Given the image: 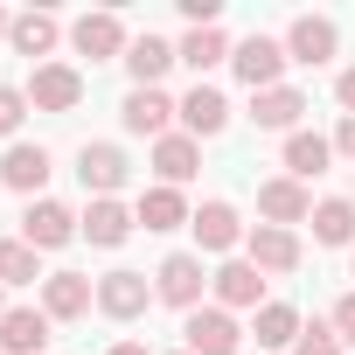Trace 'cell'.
<instances>
[{
    "instance_id": "cell-1",
    "label": "cell",
    "mask_w": 355,
    "mask_h": 355,
    "mask_svg": "<svg viewBox=\"0 0 355 355\" xmlns=\"http://www.w3.org/2000/svg\"><path fill=\"white\" fill-rule=\"evenodd\" d=\"M125 174H132L125 146H112V139H84V146H77V182H84V196H91V202L119 196V189H125Z\"/></svg>"
},
{
    "instance_id": "cell-2",
    "label": "cell",
    "mask_w": 355,
    "mask_h": 355,
    "mask_svg": "<svg viewBox=\"0 0 355 355\" xmlns=\"http://www.w3.org/2000/svg\"><path fill=\"white\" fill-rule=\"evenodd\" d=\"M70 49L91 56V63H125L132 35H125V21H119L112 8H98V15H77V21H70Z\"/></svg>"
},
{
    "instance_id": "cell-3",
    "label": "cell",
    "mask_w": 355,
    "mask_h": 355,
    "mask_svg": "<svg viewBox=\"0 0 355 355\" xmlns=\"http://www.w3.org/2000/svg\"><path fill=\"white\" fill-rule=\"evenodd\" d=\"M202 286H209V272H202V258H196V251H167V258H160V272H153V300L182 306V313H196V306H202Z\"/></svg>"
},
{
    "instance_id": "cell-4",
    "label": "cell",
    "mask_w": 355,
    "mask_h": 355,
    "mask_svg": "<svg viewBox=\"0 0 355 355\" xmlns=\"http://www.w3.org/2000/svg\"><path fill=\"white\" fill-rule=\"evenodd\" d=\"M286 63H293V56H286V42H272V35H244V42L230 49V70L251 84V98H258V91H279Z\"/></svg>"
},
{
    "instance_id": "cell-5",
    "label": "cell",
    "mask_w": 355,
    "mask_h": 355,
    "mask_svg": "<svg viewBox=\"0 0 355 355\" xmlns=\"http://www.w3.org/2000/svg\"><path fill=\"white\" fill-rule=\"evenodd\" d=\"M244 258L265 272V279H293L300 272V230H279V223H251V237H244Z\"/></svg>"
},
{
    "instance_id": "cell-6",
    "label": "cell",
    "mask_w": 355,
    "mask_h": 355,
    "mask_svg": "<svg viewBox=\"0 0 355 355\" xmlns=\"http://www.w3.org/2000/svg\"><path fill=\"white\" fill-rule=\"evenodd\" d=\"M119 119H125V132H139V139H167L174 132V119H182V98H167V91H125V105H119Z\"/></svg>"
},
{
    "instance_id": "cell-7",
    "label": "cell",
    "mask_w": 355,
    "mask_h": 355,
    "mask_svg": "<svg viewBox=\"0 0 355 355\" xmlns=\"http://www.w3.org/2000/svg\"><path fill=\"white\" fill-rule=\"evenodd\" d=\"M286 56L306 63V70H320V63L341 56V28H334L327 15H293V28H286Z\"/></svg>"
},
{
    "instance_id": "cell-8",
    "label": "cell",
    "mask_w": 355,
    "mask_h": 355,
    "mask_svg": "<svg viewBox=\"0 0 355 355\" xmlns=\"http://www.w3.org/2000/svg\"><path fill=\"white\" fill-rule=\"evenodd\" d=\"M28 105H35V112H77V105H84V70H77V63H35Z\"/></svg>"
},
{
    "instance_id": "cell-9",
    "label": "cell",
    "mask_w": 355,
    "mask_h": 355,
    "mask_svg": "<svg viewBox=\"0 0 355 355\" xmlns=\"http://www.w3.org/2000/svg\"><path fill=\"white\" fill-rule=\"evenodd\" d=\"M21 244H35V251H63V244H77V209L35 196V202L21 209Z\"/></svg>"
},
{
    "instance_id": "cell-10",
    "label": "cell",
    "mask_w": 355,
    "mask_h": 355,
    "mask_svg": "<svg viewBox=\"0 0 355 355\" xmlns=\"http://www.w3.org/2000/svg\"><path fill=\"white\" fill-rule=\"evenodd\" d=\"M182 341H189V355H237L244 327H237V313H223V306H196V313L182 320Z\"/></svg>"
},
{
    "instance_id": "cell-11",
    "label": "cell",
    "mask_w": 355,
    "mask_h": 355,
    "mask_svg": "<svg viewBox=\"0 0 355 355\" xmlns=\"http://www.w3.org/2000/svg\"><path fill=\"white\" fill-rule=\"evenodd\" d=\"M189 230H196V258H202V251H209V258H230V251L251 237V230H244V216H237L230 202H202Z\"/></svg>"
},
{
    "instance_id": "cell-12",
    "label": "cell",
    "mask_w": 355,
    "mask_h": 355,
    "mask_svg": "<svg viewBox=\"0 0 355 355\" xmlns=\"http://www.w3.org/2000/svg\"><path fill=\"white\" fill-rule=\"evenodd\" d=\"M209 293H216L223 313H237V306H265V272H258L251 258H223V265L209 272Z\"/></svg>"
},
{
    "instance_id": "cell-13",
    "label": "cell",
    "mask_w": 355,
    "mask_h": 355,
    "mask_svg": "<svg viewBox=\"0 0 355 355\" xmlns=\"http://www.w3.org/2000/svg\"><path fill=\"white\" fill-rule=\"evenodd\" d=\"M153 306V279L146 272H105L98 279V313L105 320H139Z\"/></svg>"
},
{
    "instance_id": "cell-14",
    "label": "cell",
    "mask_w": 355,
    "mask_h": 355,
    "mask_svg": "<svg viewBox=\"0 0 355 355\" xmlns=\"http://www.w3.org/2000/svg\"><path fill=\"white\" fill-rule=\"evenodd\" d=\"M258 216H265V223H279V230L306 223V216H313L306 182H293V174H272V182H258Z\"/></svg>"
},
{
    "instance_id": "cell-15",
    "label": "cell",
    "mask_w": 355,
    "mask_h": 355,
    "mask_svg": "<svg viewBox=\"0 0 355 355\" xmlns=\"http://www.w3.org/2000/svg\"><path fill=\"white\" fill-rule=\"evenodd\" d=\"M132 230H139V216H132V209H125L119 196H105V202H91V209L77 216V237H91L98 251H119V244H125Z\"/></svg>"
},
{
    "instance_id": "cell-16",
    "label": "cell",
    "mask_w": 355,
    "mask_h": 355,
    "mask_svg": "<svg viewBox=\"0 0 355 355\" xmlns=\"http://www.w3.org/2000/svg\"><path fill=\"white\" fill-rule=\"evenodd\" d=\"M91 306H98V286L84 272H49L42 279V313L49 320H84Z\"/></svg>"
},
{
    "instance_id": "cell-17",
    "label": "cell",
    "mask_w": 355,
    "mask_h": 355,
    "mask_svg": "<svg viewBox=\"0 0 355 355\" xmlns=\"http://www.w3.org/2000/svg\"><path fill=\"white\" fill-rule=\"evenodd\" d=\"M49 182V146H28V139H15L8 153H0V189H15V196H28L35 202V189Z\"/></svg>"
},
{
    "instance_id": "cell-18",
    "label": "cell",
    "mask_w": 355,
    "mask_h": 355,
    "mask_svg": "<svg viewBox=\"0 0 355 355\" xmlns=\"http://www.w3.org/2000/svg\"><path fill=\"white\" fill-rule=\"evenodd\" d=\"M132 216H139V230H153V237H167V230H189V223H196V209L182 202V189H160V182H153V189L132 202Z\"/></svg>"
},
{
    "instance_id": "cell-19",
    "label": "cell",
    "mask_w": 355,
    "mask_h": 355,
    "mask_svg": "<svg viewBox=\"0 0 355 355\" xmlns=\"http://www.w3.org/2000/svg\"><path fill=\"white\" fill-rule=\"evenodd\" d=\"M49 313L42 306H8V320H0V355H42L49 348Z\"/></svg>"
},
{
    "instance_id": "cell-20",
    "label": "cell",
    "mask_w": 355,
    "mask_h": 355,
    "mask_svg": "<svg viewBox=\"0 0 355 355\" xmlns=\"http://www.w3.org/2000/svg\"><path fill=\"white\" fill-rule=\"evenodd\" d=\"M196 167H202V139H189V132H167V139H153V174H160V189H182V182H196Z\"/></svg>"
},
{
    "instance_id": "cell-21",
    "label": "cell",
    "mask_w": 355,
    "mask_h": 355,
    "mask_svg": "<svg viewBox=\"0 0 355 355\" xmlns=\"http://www.w3.org/2000/svg\"><path fill=\"white\" fill-rule=\"evenodd\" d=\"M223 125H230V98H223L216 84H196V91L182 98V132H189V139H216Z\"/></svg>"
},
{
    "instance_id": "cell-22",
    "label": "cell",
    "mask_w": 355,
    "mask_h": 355,
    "mask_svg": "<svg viewBox=\"0 0 355 355\" xmlns=\"http://www.w3.org/2000/svg\"><path fill=\"white\" fill-rule=\"evenodd\" d=\"M300 112H306V91H293V84L251 98V125L258 132H300Z\"/></svg>"
},
{
    "instance_id": "cell-23",
    "label": "cell",
    "mask_w": 355,
    "mask_h": 355,
    "mask_svg": "<svg viewBox=\"0 0 355 355\" xmlns=\"http://www.w3.org/2000/svg\"><path fill=\"white\" fill-rule=\"evenodd\" d=\"M174 63H182V56H174V42H160V35H132V49H125V70H132L139 91H160V77Z\"/></svg>"
},
{
    "instance_id": "cell-24",
    "label": "cell",
    "mask_w": 355,
    "mask_h": 355,
    "mask_svg": "<svg viewBox=\"0 0 355 355\" xmlns=\"http://www.w3.org/2000/svg\"><path fill=\"white\" fill-rule=\"evenodd\" d=\"M56 42H63V21H56V15H35V8H28V15H15V28H8V49H15V56H28V63H35V56H49Z\"/></svg>"
},
{
    "instance_id": "cell-25",
    "label": "cell",
    "mask_w": 355,
    "mask_h": 355,
    "mask_svg": "<svg viewBox=\"0 0 355 355\" xmlns=\"http://www.w3.org/2000/svg\"><path fill=\"white\" fill-rule=\"evenodd\" d=\"M300 327H306V320H300V306H293V300H265V306H258V320H251L258 348H293V341H300Z\"/></svg>"
},
{
    "instance_id": "cell-26",
    "label": "cell",
    "mask_w": 355,
    "mask_h": 355,
    "mask_svg": "<svg viewBox=\"0 0 355 355\" xmlns=\"http://www.w3.org/2000/svg\"><path fill=\"white\" fill-rule=\"evenodd\" d=\"M327 160H334V139H320V132H286V174H293V182L327 174Z\"/></svg>"
},
{
    "instance_id": "cell-27",
    "label": "cell",
    "mask_w": 355,
    "mask_h": 355,
    "mask_svg": "<svg viewBox=\"0 0 355 355\" xmlns=\"http://www.w3.org/2000/svg\"><path fill=\"white\" fill-rule=\"evenodd\" d=\"M230 49H237V42H230L223 28H189L182 42H174V56H182L196 77H202V70H216V63H230Z\"/></svg>"
},
{
    "instance_id": "cell-28",
    "label": "cell",
    "mask_w": 355,
    "mask_h": 355,
    "mask_svg": "<svg viewBox=\"0 0 355 355\" xmlns=\"http://www.w3.org/2000/svg\"><path fill=\"white\" fill-rule=\"evenodd\" d=\"M306 223H313V244H334V251H341V244H355V202H348V196L313 202V216H306Z\"/></svg>"
},
{
    "instance_id": "cell-29",
    "label": "cell",
    "mask_w": 355,
    "mask_h": 355,
    "mask_svg": "<svg viewBox=\"0 0 355 355\" xmlns=\"http://www.w3.org/2000/svg\"><path fill=\"white\" fill-rule=\"evenodd\" d=\"M49 272H42V251L35 244H21V237H8L0 244V286H42Z\"/></svg>"
},
{
    "instance_id": "cell-30",
    "label": "cell",
    "mask_w": 355,
    "mask_h": 355,
    "mask_svg": "<svg viewBox=\"0 0 355 355\" xmlns=\"http://www.w3.org/2000/svg\"><path fill=\"white\" fill-rule=\"evenodd\" d=\"M293 355H341L334 320H306V327H300V341H293Z\"/></svg>"
},
{
    "instance_id": "cell-31",
    "label": "cell",
    "mask_w": 355,
    "mask_h": 355,
    "mask_svg": "<svg viewBox=\"0 0 355 355\" xmlns=\"http://www.w3.org/2000/svg\"><path fill=\"white\" fill-rule=\"evenodd\" d=\"M35 105H28V91H15V84H0V139L15 146V132H21V119H28Z\"/></svg>"
},
{
    "instance_id": "cell-32",
    "label": "cell",
    "mask_w": 355,
    "mask_h": 355,
    "mask_svg": "<svg viewBox=\"0 0 355 355\" xmlns=\"http://www.w3.org/2000/svg\"><path fill=\"white\" fill-rule=\"evenodd\" d=\"M327 320H334V334H341V348H355V293H341Z\"/></svg>"
},
{
    "instance_id": "cell-33",
    "label": "cell",
    "mask_w": 355,
    "mask_h": 355,
    "mask_svg": "<svg viewBox=\"0 0 355 355\" xmlns=\"http://www.w3.org/2000/svg\"><path fill=\"white\" fill-rule=\"evenodd\" d=\"M182 15H189V28H216V0H182Z\"/></svg>"
},
{
    "instance_id": "cell-34",
    "label": "cell",
    "mask_w": 355,
    "mask_h": 355,
    "mask_svg": "<svg viewBox=\"0 0 355 355\" xmlns=\"http://www.w3.org/2000/svg\"><path fill=\"white\" fill-rule=\"evenodd\" d=\"M334 98H341V112L355 119V70H341V77H334Z\"/></svg>"
},
{
    "instance_id": "cell-35",
    "label": "cell",
    "mask_w": 355,
    "mask_h": 355,
    "mask_svg": "<svg viewBox=\"0 0 355 355\" xmlns=\"http://www.w3.org/2000/svg\"><path fill=\"white\" fill-rule=\"evenodd\" d=\"M334 153H341V160H355V119H341V125H334Z\"/></svg>"
},
{
    "instance_id": "cell-36",
    "label": "cell",
    "mask_w": 355,
    "mask_h": 355,
    "mask_svg": "<svg viewBox=\"0 0 355 355\" xmlns=\"http://www.w3.org/2000/svg\"><path fill=\"white\" fill-rule=\"evenodd\" d=\"M105 355H153V348H146V341H112Z\"/></svg>"
},
{
    "instance_id": "cell-37",
    "label": "cell",
    "mask_w": 355,
    "mask_h": 355,
    "mask_svg": "<svg viewBox=\"0 0 355 355\" xmlns=\"http://www.w3.org/2000/svg\"><path fill=\"white\" fill-rule=\"evenodd\" d=\"M8 28H15V15H8V8H0V42H8Z\"/></svg>"
},
{
    "instance_id": "cell-38",
    "label": "cell",
    "mask_w": 355,
    "mask_h": 355,
    "mask_svg": "<svg viewBox=\"0 0 355 355\" xmlns=\"http://www.w3.org/2000/svg\"><path fill=\"white\" fill-rule=\"evenodd\" d=\"M0 320H8V286H0Z\"/></svg>"
},
{
    "instance_id": "cell-39",
    "label": "cell",
    "mask_w": 355,
    "mask_h": 355,
    "mask_svg": "<svg viewBox=\"0 0 355 355\" xmlns=\"http://www.w3.org/2000/svg\"><path fill=\"white\" fill-rule=\"evenodd\" d=\"M348 272H355V258H348Z\"/></svg>"
},
{
    "instance_id": "cell-40",
    "label": "cell",
    "mask_w": 355,
    "mask_h": 355,
    "mask_svg": "<svg viewBox=\"0 0 355 355\" xmlns=\"http://www.w3.org/2000/svg\"><path fill=\"white\" fill-rule=\"evenodd\" d=\"M182 355H189V348H182Z\"/></svg>"
},
{
    "instance_id": "cell-41",
    "label": "cell",
    "mask_w": 355,
    "mask_h": 355,
    "mask_svg": "<svg viewBox=\"0 0 355 355\" xmlns=\"http://www.w3.org/2000/svg\"><path fill=\"white\" fill-rule=\"evenodd\" d=\"M348 202H355V196H348Z\"/></svg>"
}]
</instances>
